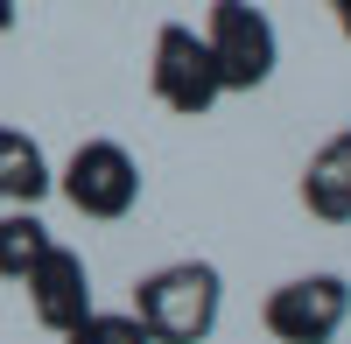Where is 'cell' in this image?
<instances>
[{
    "mask_svg": "<svg viewBox=\"0 0 351 344\" xmlns=\"http://www.w3.org/2000/svg\"><path fill=\"white\" fill-rule=\"evenodd\" d=\"M218 267L204 260H176V267H155L134 281V317L155 344H204L218 323Z\"/></svg>",
    "mask_w": 351,
    "mask_h": 344,
    "instance_id": "6da1fadb",
    "label": "cell"
},
{
    "mask_svg": "<svg viewBox=\"0 0 351 344\" xmlns=\"http://www.w3.org/2000/svg\"><path fill=\"white\" fill-rule=\"evenodd\" d=\"M211 64L225 92H253L267 84L281 64V42H274V21L253 8V0H211Z\"/></svg>",
    "mask_w": 351,
    "mask_h": 344,
    "instance_id": "7a4b0ae2",
    "label": "cell"
},
{
    "mask_svg": "<svg viewBox=\"0 0 351 344\" xmlns=\"http://www.w3.org/2000/svg\"><path fill=\"white\" fill-rule=\"evenodd\" d=\"M64 197L84 218H127L141 204V162L120 148V140H84V148L64 162Z\"/></svg>",
    "mask_w": 351,
    "mask_h": 344,
    "instance_id": "3957f363",
    "label": "cell"
},
{
    "mask_svg": "<svg viewBox=\"0 0 351 344\" xmlns=\"http://www.w3.org/2000/svg\"><path fill=\"white\" fill-rule=\"evenodd\" d=\"M148 77H155V99L169 106V112H211L218 99H225V84H218V64H211V42L197 36V28H183V21H169L162 36H155V64H148Z\"/></svg>",
    "mask_w": 351,
    "mask_h": 344,
    "instance_id": "277c9868",
    "label": "cell"
},
{
    "mask_svg": "<svg viewBox=\"0 0 351 344\" xmlns=\"http://www.w3.org/2000/svg\"><path fill=\"white\" fill-rule=\"evenodd\" d=\"M351 317V288L344 274H302V281H281L267 295V330L281 344H330Z\"/></svg>",
    "mask_w": 351,
    "mask_h": 344,
    "instance_id": "5b68a950",
    "label": "cell"
},
{
    "mask_svg": "<svg viewBox=\"0 0 351 344\" xmlns=\"http://www.w3.org/2000/svg\"><path fill=\"white\" fill-rule=\"evenodd\" d=\"M21 288H28V309H36V323L56 330V337H71L84 317H92V274H84V260L71 246H49L36 267L21 274Z\"/></svg>",
    "mask_w": 351,
    "mask_h": 344,
    "instance_id": "8992f818",
    "label": "cell"
},
{
    "mask_svg": "<svg viewBox=\"0 0 351 344\" xmlns=\"http://www.w3.org/2000/svg\"><path fill=\"white\" fill-rule=\"evenodd\" d=\"M302 204L324 218V225H344L351 218V127L330 134L324 148L309 155V169H302Z\"/></svg>",
    "mask_w": 351,
    "mask_h": 344,
    "instance_id": "52a82bcc",
    "label": "cell"
},
{
    "mask_svg": "<svg viewBox=\"0 0 351 344\" xmlns=\"http://www.w3.org/2000/svg\"><path fill=\"white\" fill-rule=\"evenodd\" d=\"M49 162L43 148L28 140L21 127H0V204H21V211H36V197L49 190Z\"/></svg>",
    "mask_w": 351,
    "mask_h": 344,
    "instance_id": "ba28073f",
    "label": "cell"
},
{
    "mask_svg": "<svg viewBox=\"0 0 351 344\" xmlns=\"http://www.w3.org/2000/svg\"><path fill=\"white\" fill-rule=\"evenodd\" d=\"M49 246H56V239H49V225H43L36 211H21V204L0 211V281H21Z\"/></svg>",
    "mask_w": 351,
    "mask_h": 344,
    "instance_id": "9c48e42d",
    "label": "cell"
},
{
    "mask_svg": "<svg viewBox=\"0 0 351 344\" xmlns=\"http://www.w3.org/2000/svg\"><path fill=\"white\" fill-rule=\"evenodd\" d=\"M71 344H155V337L141 330L134 309H92V317L71 330Z\"/></svg>",
    "mask_w": 351,
    "mask_h": 344,
    "instance_id": "30bf717a",
    "label": "cell"
},
{
    "mask_svg": "<svg viewBox=\"0 0 351 344\" xmlns=\"http://www.w3.org/2000/svg\"><path fill=\"white\" fill-rule=\"evenodd\" d=\"M324 8L337 14V28H344V36H351V0H324Z\"/></svg>",
    "mask_w": 351,
    "mask_h": 344,
    "instance_id": "8fae6325",
    "label": "cell"
},
{
    "mask_svg": "<svg viewBox=\"0 0 351 344\" xmlns=\"http://www.w3.org/2000/svg\"><path fill=\"white\" fill-rule=\"evenodd\" d=\"M0 28H14V0H0Z\"/></svg>",
    "mask_w": 351,
    "mask_h": 344,
    "instance_id": "7c38bea8",
    "label": "cell"
}]
</instances>
